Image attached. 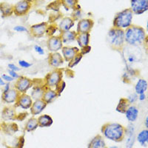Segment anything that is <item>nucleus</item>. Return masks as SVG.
I'll return each instance as SVG.
<instances>
[{"instance_id": "51", "label": "nucleus", "mask_w": 148, "mask_h": 148, "mask_svg": "<svg viewBox=\"0 0 148 148\" xmlns=\"http://www.w3.org/2000/svg\"><path fill=\"white\" fill-rule=\"evenodd\" d=\"M147 99V95L145 93H141L138 95V100L141 101H144Z\"/></svg>"}, {"instance_id": "1", "label": "nucleus", "mask_w": 148, "mask_h": 148, "mask_svg": "<svg viewBox=\"0 0 148 148\" xmlns=\"http://www.w3.org/2000/svg\"><path fill=\"white\" fill-rule=\"evenodd\" d=\"M147 39L146 30L141 26L132 25L125 30V41L127 45L132 47H139Z\"/></svg>"}, {"instance_id": "27", "label": "nucleus", "mask_w": 148, "mask_h": 148, "mask_svg": "<svg viewBox=\"0 0 148 148\" xmlns=\"http://www.w3.org/2000/svg\"><path fill=\"white\" fill-rule=\"evenodd\" d=\"M79 0H61L62 6L66 10H69L72 9L73 10L82 9L81 5L79 4Z\"/></svg>"}, {"instance_id": "37", "label": "nucleus", "mask_w": 148, "mask_h": 148, "mask_svg": "<svg viewBox=\"0 0 148 148\" xmlns=\"http://www.w3.org/2000/svg\"><path fill=\"white\" fill-rule=\"evenodd\" d=\"M65 88H66V82L64 81H63V80H62V81H61L57 85H56V87L54 88V90L57 92L59 96H60L61 94L64 92Z\"/></svg>"}, {"instance_id": "8", "label": "nucleus", "mask_w": 148, "mask_h": 148, "mask_svg": "<svg viewBox=\"0 0 148 148\" xmlns=\"http://www.w3.org/2000/svg\"><path fill=\"white\" fill-rule=\"evenodd\" d=\"M33 80L24 76H20V77L16 79L14 88L19 93H27V91L32 88Z\"/></svg>"}, {"instance_id": "32", "label": "nucleus", "mask_w": 148, "mask_h": 148, "mask_svg": "<svg viewBox=\"0 0 148 148\" xmlns=\"http://www.w3.org/2000/svg\"><path fill=\"white\" fill-rule=\"evenodd\" d=\"M2 127L4 131L8 134H13L18 130V126L14 122L8 123L7 121H5L2 125Z\"/></svg>"}, {"instance_id": "18", "label": "nucleus", "mask_w": 148, "mask_h": 148, "mask_svg": "<svg viewBox=\"0 0 148 148\" xmlns=\"http://www.w3.org/2000/svg\"><path fill=\"white\" fill-rule=\"evenodd\" d=\"M47 104L42 99L36 100L33 101V104L30 107V113L33 116H38L44 111V110L47 108Z\"/></svg>"}, {"instance_id": "52", "label": "nucleus", "mask_w": 148, "mask_h": 148, "mask_svg": "<svg viewBox=\"0 0 148 148\" xmlns=\"http://www.w3.org/2000/svg\"><path fill=\"white\" fill-rule=\"evenodd\" d=\"M144 124H145V126L146 127V129L148 128V116H146V118H145V121H144Z\"/></svg>"}, {"instance_id": "11", "label": "nucleus", "mask_w": 148, "mask_h": 148, "mask_svg": "<svg viewBox=\"0 0 148 148\" xmlns=\"http://www.w3.org/2000/svg\"><path fill=\"white\" fill-rule=\"evenodd\" d=\"M64 45H63L62 39L59 35L53 36L49 37L47 41V47L51 53L59 52L62 50Z\"/></svg>"}, {"instance_id": "54", "label": "nucleus", "mask_w": 148, "mask_h": 148, "mask_svg": "<svg viewBox=\"0 0 148 148\" xmlns=\"http://www.w3.org/2000/svg\"><path fill=\"white\" fill-rule=\"evenodd\" d=\"M108 148H119L118 146H111Z\"/></svg>"}, {"instance_id": "12", "label": "nucleus", "mask_w": 148, "mask_h": 148, "mask_svg": "<svg viewBox=\"0 0 148 148\" xmlns=\"http://www.w3.org/2000/svg\"><path fill=\"white\" fill-rule=\"evenodd\" d=\"M61 51H62V56L64 62H69L70 61L72 60L78 53H80V49L76 47H73V46L64 45Z\"/></svg>"}, {"instance_id": "48", "label": "nucleus", "mask_w": 148, "mask_h": 148, "mask_svg": "<svg viewBox=\"0 0 148 148\" xmlns=\"http://www.w3.org/2000/svg\"><path fill=\"white\" fill-rule=\"evenodd\" d=\"M1 77L2 78V79H3L4 81L6 83H11L12 82L14 81V79H13L10 75H8V74H2Z\"/></svg>"}, {"instance_id": "22", "label": "nucleus", "mask_w": 148, "mask_h": 148, "mask_svg": "<svg viewBox=\"0 0 148 148\" xmlns=\"http://www.w3.org/2000/svg\"><path fill=\"white\" fill-rule=\"evenodd\" d=\"M16 112L14 107L8 106L3 108L2 112V119L5 121H15L16 118Z\"/></svg>"}, {"instance_id": "39", "label": "nucleus", "mask_w": 148, "mask_h": 148, "mask_svg": "<svg viewBox=\"0 0 148 148\" xmlns=\"http://www.w3.org/2000/svg\"><path fill=\"white\" fill-rule=\"evenodd\" d=\"M126 99L130 104H134L135 103L138 101V94H136V93L134 92H133V93H130Z\"/></svg>"}, {"instance_id": "47", "label": "nucleus", "mask_w": 148, "mask_h": 148, "mask_svg": "<svg viewBox=\"0 0 148 148\" xmlns=\"http://www.w3.org/2000/svg\"><path fill=\"white\" fill-rule=\"evenodd\" d=\"M28 113L27 112H22V113H18L16 115V120H18V121H23V120L25 119V118L27 116Z\"/></svg>"}, {"instance_id": "50", "label": "nucleus", "mask_w": 148, "mask_h": 148, "mask_svg": "<svg viewBox=\"0 0 148 148\" xmlns=\"http://www.w3.org/2000/svg\"><path fill=\"white\" fill-rule=\"evenodd\" d=\"M10 89H11V88H10V83H5V85L3 86L2 94H3V93H5V92H8Z\"/></svg>"}, {"instance_id": "46", "label": "nucleus", "mask_w": 148, "mask_h": 148, "mask_svg": "<svg viewBox=\"0 0 148 148\" xmlns=\"http://www.w3.org/2000/svg\"><path fill=\"white\" fill-rule=\"evenodd\" d=\"M8 70L15 71V72H18V71H20L21 69H22L20 67L16 65L14 63H9V64H8Z\"/></svg>"}, {"instance_id": "36", "label": "nucleus", "mask_w": 148, "mask_h": 148, "mask_svg": "<svg viewBox=\"0 0 148 148\" xmlns=\"http://www.w3.org/2000/svg\"><path fill=\"white\" fill-rule=\"evenodd\" d=\"M56 30H58L57 25L56 24H51V25H48V26H47L45 34L48 37L53 36H55Z\"/></svg>"}, {"instance_id": "19", "label": "nucleus", "mask_w": 148, "mask_h": 148, "mask_svg": "<svg viewBox=\"0 0 148 148\" xmlns=\"http://www.w3.org/2000/svg\"><path fill=\"white\" fill-rule=\"evenodd\" d=\"M19 94L20 93L15 88H11L8 92L2 95V99L5 104H14L17 101V99H18Z\"/></svg>"}, {"instance_id": "33", "label": "nucleus", "mask_w": 148, "mask_h": 148, "mask_svg": "<svg viewBox=\"0 0 148 148\" xmlns=\"http://www.w3.org/2000/svg\"><path fill=\"white\" fill-rule=\"evenodd\" d=\"M39 127V124H38V121L37 119L35 117H32V118L29 119L27 120V123L25 125V130L27 132H33L35 131L37 128Z\"/></svg>"}, {"instance_id": "26", "label": "nucleus", "mask_w": 148, "mask_h": 148, "mask_svg": "<svg viewBox=\"0 0 148 148\" xmlns=\"http://www.w3.org/2000/svg\"><path fill=\"white\" fill-rule=\"evenodd\" d=\"M39 127H49L53 124V119L51 116L43 114L37 118Z\"/></svg>"}, {"instance_id": "5", "label": "nucleus", "mask_w": 148, "mask_h": 148, "mask_svg": "<svg viewBox=\"0 0 148 148\" xmlns=\"http://www.w3.org/2000/svg\"><path fill=\"white\" fill-rule=\"evenodd\" d=\"M63 72L60 68H56L47 73L45 77V83L47 88H55L58 84L62 80Z\"/></svg>"}, {"instance_id": "7", "label": "nucleus", "mask_w": 148, "mask_h": 148, "mask_svg": "<svg viewBox=\"0 0 148 148\" xmlns=\"http://www.w3.org/2000/svg\"><path fill=\"white\" fill-rule=\"evenodd\" d=\"M33 7V0H20L14 5V14L16 16H26Z\"/></svg>"}, {"instance_id": "20", "label": "nucleus", "mask_w": 148, "mask_h": 148, "mask_svg": "<svg viewBox=\"0 0 148 148\" xmlns=\"http://www.w3.org/2000/svg\"><path fill=\"white\" fill-rule=\"evenodd\" d=\"M139 114V110L135 104H130L127 109L125 115L130 123H133L136 121Z\"/></svg>"}, {"instance_id": "53", "label": "nucleus", "mask_w": 148, "mask_h": 148, "mask_svg": "<svg viewBox=\"0 0 148 148\" xmlns=\"http://www.w3.org/2000/svg\"><path fill=\"white\" fill-rule=\"evenodd\" d=\"M5 82L4 81L3 79H2V78L1 77V76H0V86H2V87H3L4 85H5Z\"/></svg>"}, {"instance_id": "17", "label": "nucleus", "mask_w": 148, "mask_h": 148, "mask_svg": "<svg viewBox=\"0 0 148 148\" xmlns=\"http://www.w3.org/2000/svg\"><path fill=\"white\" fill-rule=\"evenodd\" d=\"M75 25V21L71 16L63 17L57 25L59 33H63L71 30Z\"/></svg>"}, {"instance_id": "9", "label": "nucleus", "mask_w": 148, "mask_h": 148, "mask_svg": "<svg viewBox=\"0 0 148 148\" xmlns=\"http://www.w3.org/2000/svg\"><path fill=\"white\" fill-rule=\"evenodd\" d=\"M130 10L135 15H141L148 10V0H130Z\"/></svg>"}, {"instance_id": "44", "label": "nucleus", "mask_w": 148, "mask_h": 148, "mask_svg": "<svg viewBox=\"0 0 148 148\" xmlns=\"http://www.w3.org/2000/svg\"><path fill=\"white\" fill-rule=\"evenodd\" d=\"M91 50H92V47H91V46L89 45H87L85 46V47H81L80 53H81L82 56H84L86 55V54L89 53L91 51Z\"/></svg>"}, {"instance_id": "38", "label": "nucleus", "mask_w": 148, "mask_h": 148, "mask_svg": "<svg viewBox=\"0 0 148 148\" xmlns=\"http://www.w3.org/2000/svg\"><path fill=\"white\" fill-rule=\"evenodd\" d=\"M82 9H79V10H73V12L71 14V17L76 22V21H79L80 19H82Z\"/></svg>"}, {"instance_id": "6", "label": "nucleus", "mask_w": 148, "mask_h": 148, "mask_svg": "<svg viewBox=\"0 0 148 148\" xmlns=\"http://www.w3.org/2000/svg\"><path fill=\"white\" fill-rule=\"evenodd\" d=\"M47 88L45 83L44 79H36L33 80V87L32 92H31V98L32 99L36 100L42 99V96L44 94V92Z\"/></svg>"}, {"instance_id": "24", "label": "nucleus", "mask_w": 148, "mask_h": 148, "mask_svg": "<svg viewBox=\"0 0 148 148\" xmlns=\"http://www.w3.org/2000/svg\"><path fill=\"white\" fill-rule=\"evenodd\" d=\"M0 12L2 14V18H7L14 14V5L8 2H1L0 3Z\"/></svg>"}, {"instance_id": "25", "label": "nucleus", "mask_w": 148, "mask_h": 148, "mask_svg": "<svg viewBox=\"0 0 148 148\" xmlns=\"http://www.w3.org/2000/svg\"><path fill=\"white\" fill-rule=\"evenodd\" d=\"M76 41L80 48L89 45L90 42V33H80V34L77 33Z\"/></svg>"}, {"instance_id": "14", "label": "nucleus", "mask_w": 148, "mask_h": 148, "mask_svg": "<svg viewBox=\"0 0 148 148\" xmlns=\"http://www.w3.org/2000/svg\"><path fill=\"white\" fill-rule=\"evenodd\" d=\"M33 101H34L30 95H27V93H20L15 103V107H19L23 110H28L32 105Z\"/></svg>"}, {"instance_id": "3", "label": "nucleus", "mask_w": 148, "mask_h": 148, "mask_svg": "<svg viewBox=\"0 0 148 148\" xmlns=\"http://www.w3.org/2000/svg\"><path fill=\"white\" fill-rule=\"evenodd\" d=\"M107 40L110 47L114 51H123L125 47V30L112 27L107 36Z\"/></svg>"}, {"instance_id": "10", "label": "nucleus", "mask_w": 148, "mask_h": 148, "mask_svg": "<svg viewBox=\"0 0 148 148\" xmlns=\"http://www.w3.org/2000/svg\"><path fill=\"white\" fill-rule=\"evenodd\" d=\"M48 22H42L38 24H34L31 25L29 29L30 35L34 38H42L46 34L47 26H48Z\"/></svg>"}, {"instance_id": "15", "label": "nucleus", "mask_w": 148, "mask_h": 148, "mask_svg": "<svg viewBox=\"0 0 148 148\" xmlns=\"http://www.w3.org/2000/svg\"><path fill=\"white\" fill-rule=\"evenodd\" d=\"M64 63V60L62 54L59 52L50 53L48 56V64L51 67L56 69L59 68Z\"/></svg>"}, {"instance_id": "23", "label": "nucleus", "mask_w": 148, "mask_h": 148, "mask_svg": "<svg viewBox=\"0 0 148 148\" xmlns=\"http://www.w3.org/2000/svg\"><path fill=\"white\" fill-rule=\"evenodd\" d=\"M58 97H59L57 92L52 88H47L44 92V94L42 96V99L45 101L47 104L52 103L54 100H56Z\"/></svg>"}, {"instance_id": "41", "label": "nucleus", "mask_w": 148, "mask_h": 148, "mask_svg": "<svg viewBox=\"0 0 148 148\" xmlns=\"http://www.w3.org/2000/svg\"><path fill=\"white\" fill-rule=\"evenodd\" d=\"M34 50L37 54H39L40 56H43L45 54V51L44 48L42 46L39 45H35L34 46Z\"/></svg>"}, {"instance_id": "42", "label": "nucleus", "mask_w": 148, "mask_h": 148, "mask_svg": "<svg viewBox=\"0 0 148 148\" xmlns=\"http://www.w3.org/2000/svg\"><path fill=\"white\" fill-rule=\"evenodd\" d=\"M14 30L17 33H26L28 31V29L23 25H16L14 27Z\"/></svg>"}, {"instance_id": "4", "label": "nucleus", "mask_w": 148, "mask_h": 148, "mask_svg": "<svg viewBox=\"0 0 148 148\" xmlns=\"http://www.w3.org/2000/svg\"><path fill=\"white\" fill-rule=\"evenodd\" d=\"M133 13L130 8H126L118 12L113 20V27L125 30L133 25Z\"/></svg>"}, {"instance_id": "16", "label": "nucleus", "mask_w": 148, "mask_h": 148, "mask_svg": "<svg viewBox=\"0 0 148 148\" xmlns=\"http://www.w3.org/2000/svg\"><path fill=\"white\" fill-rule=\"evenodd\" d=\"M125 135H127L126 148H133L136 141V129L133 123H130L126 127Z\"/></svg>"}, {"instance_id": "30", "label": "nucleus", "mask_w": 148, "mask_h": 148, "mask_svg": "<svg viewBox=\"0 0 148 148\" xmlns=\"http://www.w3.org/2000/svg\"><path fill=\"white\" fill-rule=\"evenodd\" d=\"M137 141L139 142L140 145L142 147H147L148 143V130L144 129L137 135V137L136 138Z\"/></svg>"}, {"instance_id": "55", "label": "nucleus", "mask_w": 148, "mask_h": 148, "mask_svg": "<svg viewBox=\"0 0 148 148\" xmlns=\"http://www.w3.org/2000/svg\"><path fill=\"white\" fill-rule=\"evenodd\" d=\"M0 130H1V124H0Z\"/></svg>"}, {"instance_id": "2", "label": "nucleus", "mask_w": 148, "mask_h": 148, "mask_svg": "<svg viewBox=\"0 0 148 148\" xmlns=\"http://www.w3.org/2000/svg\"><path fill=\"white\" fill-rule=\"evenodd\" d=\"M126 127L119 123H107L101 127V133L108 139L115 142H121L125 136Z\"/></svg>"}, {"instance_id": "21", "label": "nucleus", "mask_w": 148, "mask_h": 148, "mask_svg": "<svg viewBox=\"0 0 148 148\" xmlns=\"http://www.w3.org/2000/svg\"><path fill=\"white\" fill-rule=\"evenodd\" d=\"M76 36H77V33H76V31H74V30H68V31H66V32L59 34V36H60L64 45H70L75 42L76 39Z\"/></svg>"}, {"instance_id": "49", "label": "nucleus", "mask_w": 148, "mask_h": 148, "mask_svg": "<svg viewBox=\"0 0 148 148\" xmlns=\"http://www.w3.org/2000/svg\"><path fill=\"white\" fill-rule=\"evenodd\" d=\"M8 75H10L14 80L18 79L21 76V75H19V74L18 73V72H15V71H10V70H8Z\"/></svg>"}, {"instance_id": "13", "label": "nucleus", "mask_w": 148, "mask_h": 148, "mask_svg": "<svg viewBox=\"0 0 148 148\" xmlns=\"http://www.w3.org/2000/svg\"><path fill=\"white\" fill-rule=\"evenodd\" d=\"M94 26V21L91 18H82L78 21L76 33H90Z\"/></svg>"}, {"instance_id": "43", "label": "nucleus", "mask_w": 148, "mask_h": 148, "mask_svg": "<svg viewBox=\"0 0 148 148\" xmlns=\"http://www.w3.org/2000/svg\"><path fill=\"white\" fill-rule=\"evenodd\" d=\"M127 61L129 64H133V63L136 62L137 61H138V59H137L136 56L131 53L127 56Z\"/></svg>"}, {"instance_id": "35", "label": "nucleus", "mask_w": 148, "mask_h": 148, "mask_svg": "<svg viewBox=\"0 0 148 148\" xmlns=\"http://www.w3.org/2000/svg\"><path fill=\"white\" fill-rule=\"evenodd\" d=\"M61 6H62L61 0H56L54 2H51V4H49L46 7V8H47V10H53L55 12H56L59 11V8H60Z\"/></svg>"}, {"instance_id": "29", "label": "nucleus", "mask_w": 148, "mask_h": 148, "mask_svg": "<svg viewBox=\"0 0 148 148\" xmlns=\"http://www.w3.org/2000/svg\"><path fill=\"white\" fill-rule=\"evenodd\" d=\"M148 84L147 81L145 79H139L135 84V92L139 95L141 93H145L147 90Z\"/></svg>"}, {"instance_id": "31", "label": "nucleus", "mask_w": 148, "mask_h": 148, "mask_svg": "<svg viewBox=\"0 0 148 148\" xmlns=\"http://www.w3.org/2000/svg\"><path fill=\"white\" fill-rule=\"evenodd\" d=\"M130 105V104H129V102H128L126 98H121L119 101L117 106H116V110L118 113H121V114H125L127 109L129 108Z\"/></svg>"}, {"instance_id": "40", "label": "nucleus", "mask_w": 148, "mask_h": 148, "mask_svg": "<svg viewBox=\"0 0 148 148\" xmlns=\"http://www.w3.org/2000/svg\"><path fill=\"white\" fill-rule=\"evenodd\" d=\"M18 64L19 65V67H22V68H29V67H30L33 65L32 63L29 62H27L26 60H24V59L18 60Z\"/></svg>"}, {"instance_id": "45", "label": "nucleus", "mask_w": 148, "mask_h": 148, "mask_svg": "<svg viewBox=\"0 0 148 148\" xmlns=\"http://www.w3.org/2000/svg\"><path fill=\"white\" fill-rule=\"evenodd\" d=\"M25 137L22 136L18 138V141H17L16 145V148H23L24 145H25Z\"/></svg>"}, {"instance_id": "34", "label": "nucleus", "mask_w": 148, "mask_h": 148, "mask_svg": "<svg viewBox=\"0 0 148 148\" xmlns=\"http://www.w3.org/2000/svg\"><path fill=\"white\" fill-rule=\"evenodd\" d=\"M83 56H84L82 55L80 53H78L72 60L70 61L69 62H68V67H69V68H73V67H76V65H78V64H79V62L82 61V59H83Z\"/></svg>"}, {"instance_id": "28", "label": "nucleus", "mask_w": 148, "mask_h": 148, "mask_svg": "<svg viewBox=\"0 0 148 148\" xmlns=\"http://www.w3.org/2000/svg\"><path fill=\"white\" fill-rule=\"evenodd\" d=\"M88 148H106V144L101 135H97L91 140Z\"/></svg>"}]
</instances>
